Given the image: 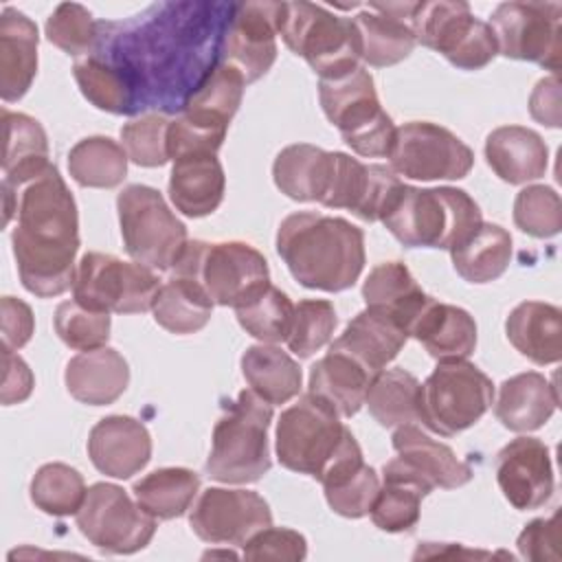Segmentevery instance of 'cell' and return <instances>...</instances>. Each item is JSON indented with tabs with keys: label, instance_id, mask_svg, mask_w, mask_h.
<instances>
[{
	"label": "cell",
	"instance_id": "1",
	"mask_svg": "<svg viewBox=\"0 0 562 562\" xmlns=\"http://www.w3.org/2000/svg\"><path fill=\"white\" fill-rule=\"evenodd\" d=\"M4 224L18 215L11 233L22 285L35 296H59L75 283L79 250L77 204L55 165L13 189L2 184Z\"/></svg>",
	"mask_w": 562,
	"mask_h": 562
},
{
	"label": "cell",
	"instance_id": "22",
	"mask_svg": "<svg viewBox=\"0 0 562 562\" xmlns=\"http://www.w3.org/2000/svg\"><path fill=\"white\" fill-rule=\"evenodd\" d=\"M384 483L371 505V520L378 529L389 533L408 531L419 520L422 498L435 487L408 468L400 457L391 459L382 468Z\"/></svg>",
	"mask_w": 562,
	"mask_h": 562
},
{
	"label": "cell",
	"instance_id": "41",
	"mask_svg": "<svg viewBox=\"0 0 562 562\" xmlns=\"http://www.w3.org/2000/svg\"><path fill=\"white\" fill-rule=\"evenodd\" d=\"M127 154L110 136H88L68 151V171L81 187L112 189L127 173Z\"/></svg>",
	"mask_w": 562,
	"mask_h": 562
},
{
	"label": "cell",
	"instance_id": "25",
	"mask_svg": "<svg viewBox=\"0 0 562 562\" xmlns=\"http://www.w3.org/2000/svg\"><path fill=\"white\" fill-rule=\"evenodd\" d=\"M558 408V391L538 371L512 375L498 389L496 419L514 432H531L549 422Z\"/></svg>",
	"mask_w": 562,
	"mask_h": 562
},
{
	"label": "cell",
	"instance_id": "48",
	"mask_svg": "<svg viewBox=\"0 0 562 562\" xmlns=\"http://www.w3.org/2000/svg\"><path fill=\"white\" fill-rule=\"evenodd\" d=\"M46 37L64 53L79 57L94 50L99 24L86 7L77 2H61L46 20Z\"/></svg>",
	"mask_w": 562,
	"mask_h": 562
},
{
	"label": "cell",
	"instance_id": "53",
	"mask_svg": "<svg viewBox=\"0 0 562 562\" xmlns=\"http://www.w3.org/2000/svg\"><path fill=\"white\" fill-rule=\"evenodd\" d=\"M307 555L305 538L288 527H266L244 544L246 560H288L299 562Z\"/></svg>",
	"mask_w": 562,
	"mask_h": 562
},
{
	"label": "cell",
	"instance_id": "31",
	"mask_svg": "<svg viewBox=\"0 0 562 562\" xmlns=\"http://www.w3.org/2000/svg\"><path fill=\"white\" fill-rule=\"evenodd\" d=\"M509 342L536 364H553L562 358V312L542 301L516 305L505 323Z\"/></svg>",
	"mask_w": 562,
	"mask_h": 562
},
{
	"label": "cell",
	"instance_id": "52",
	"mask_svg": "<svg viewBox=\"0 0 562 562\" xmlns=\"http://www.w3.org/2000/svg\"><path fill=\"white\" fill-rule=\"evenodd\" d=\"M226 130L228 125L182 112L178 119L169 121V130H167L169 160H178L193 154H215L226 136Z\"/></svg>",
	"mask_w": 562,
	"mask_h": 562
},
{
	"label": "cell",
	"instance_id": "50",
	"mask_svg": "<svg viewBox=\"0 0 562 562\" xmlns=\"http://www.w3.org/2000/svg\"><path fill=\"white\" fill-rule=\"evenodd\" d=\"M336 327V310L325 299H305L294 305L288 347L299 358H310L329 342Z\"/></svg>",
	"mask_w": 562,
	"mask_h": 562
},
{
	"label": "cell",
	"instance_id": "27",
	"mask_svg": "<svg viewBox=\"0 0 562 562\" xmlns=\"http://www.w3.org/2000/svg\"><path fill=\"white\" fill-rule=\"evenodd\" d=\"M226 189V176L215 154H193L173 160L169 173V198L189 217L213 213Z\"/></svg>",
	"mask_w": 562,
	"mask_h": 562
},
{
	"label": "cell",
	"instance_id": "18",
	"mask_svg": "<svg viewBox=\"0 0 562 562\" xmlns=\"http://www.w3.org/2000/svg\"><path fill=\"white\" fill-rule=\"evenodd\" d=\"M281 15L283 2L233 4L228 29L222 35V55L241 72L246 83L263 77L274 64Z\"/></svg>",
	"mask_w": 562,
	"mask_h": 562
},
{
	"label": "cell",
	"instance_id": "4",
	"mask_svg": "<svg viewBox=\"0 0 562 562\" xmlns=\"http://www.w3.org/2000/svg\"><path fill=\"white\" fill-rule=\"evenodd\" d=\"M270 422L272 404L252 389L241 391L215 422L206 474L220 483L259 481L272 465L268 450Z\"/></svg>",
	"mask_w": 562,
	"mask_h": 562
},
{
	"label": "cell",
	"instance_id": "28",
	"mask_svg": "<svg viewBox=\"0 0 562 562\" xmlns=\"http://www.w3.org/2000/svg\"><path fill=\"white\" fill-rule=\"evenodd\" d=\"M362 299L367 307L384 312L406 334H411V327L432 296L417 285L411 270L402 261H384L378 263L364 279Z\"/></svg>",
	"mask_w": 562,
	"mask_h": 562
},
{
	"label": "cell",
	"instance_id": "49",
	"mask_svg": "<svg viewBox=\"0 0 562 562\" xmlns=\"http://www.w3.org/2000/svg\"><path fill=\"white\" fill-rule=\"evenodd\" d=\"M514 224L538 239H547L562 228L560 195L544 184H529L514 200Z\"/></svg>",
	"mask_w": 562,
	"mask_h": 562
},
{
	"label": "cell",
	"instance_id": "24",
	"mask_svg": "<svg viewBox=\"0 0 562 562\" xmlns=\"http://www.w3.org/2000/svg\"><path fill=\"white\" fill-rule=\"evenodd\" d=\"M485 158L503 182L525 184L544 176L549 149L538 132L522 125H503L487 134Z\"/></svg>",
	"mask_w": 562,
	"mask_h": 562
},
{
	"label": "cell",
	"instance_id": "45",
	"mask_svg": "<svg viewBox=\"0 0 562 562\" xmlns=\"http://www.w3.org/2000/svg\"><path fill=\"white\" fill-rule=\"evenodd\" d=\"M321 485L325 490L329 507L336 514L345 518H362L371 512V505L380 490V479L375 470L367 465L364 459H360L340 468Z\"/></svg>",
	"mask_w": 562,
	"mask_h": 562
},
{
	"label": "cell",
	"instance_id": "44",
	"mask_svg": "<svg viewBox=\"0 0 562 562\" xmlns=\"http://www.w3.org/2000/svg\"><path fill=\"white\" fill-rule=\"evenodd\" d=\"M235 314L246 334L261 342L274 345L288 340L290 336L294 321V303L288 299L285 292L270 283L257 296L235 307Z\"/></svg>",
	"mask_w": 562,
	"mask_h": 562
},
{
	"label": "cell",
	"instance_id": "16",
	"mask_svg": "<svg viewBox=\"0 0 562 562\" xmlns=\"http://www.w3.org/2000/svg\"><path fill=\"white\" fill-rule=\"evenodd\" d=\"M189 525L204 542L244 547L248 538L272 525V512L252 490L209 487L195 501Z\"/></svg>",
	"mask_w": 562,
	"mask_h": 562
},
{
	"label": "cell",
	"instance_id": "56",
	"mask_svg": "<svg viewBox=\"0 0 562 562\" xmlns=\"http://www.w3.org/2000/svg\"><path fill=\"white\" fill-rule=\"evenodd\" d=\"M2 362H4V375H2V404H20L24 402L33 391V373L29 364L13 353V349L2 347Z\"/></svg>",
	"mask_w": 562,
	"mask_h": 562
},
{
	"label": "cell",
	"instance_id": "15",
	"mask_svg": "<svg viewBox=\"0 0 562 562\" xmlns=\"http://www.w3.org/2000/svg\"><path fill=\"white\" fill-rule=\"evenodd\" d=\"M498 53L560 70L562 4L560 2H503L492 13Z\"/></svg>",
	"mask_w": 562,
	"mask_h": 562
},
{
	"label": "cell",
	"instance_id": "54",
	"mask_svg": "<svg viewBox=\"0 0 562 562\" xmlns=\"http://www.w3.org/2000/svg\"><path fill=\"white\" fill-rule=\"evenodd\" d=\"M560 512L551 518H536L518 536V551L527 560H560Z\"/></svg>",
	"mask_w": 562,
	"mask_h": 562
},
{
	"label": "cell",
	"instance_id": "47",
	"mask_svg": "<svg viewBox=\"0 0 562 562\" xmlns=\"http://www.w3.org/2000/svg\"><path fill=\"white\" fill-rule=\"evenodd\" d=\"M55 331L64 345L79 351L105 347L110 338V314L88 310L79 301H64L55 310Z\"/></svg>",
	"mask_w": 562,
	"mask_h": 562
},
{
	"label": "cell",
	"instance_id": "26",
	"mask_svg": "<svg viewBox=\"0 0 562 562\" xmlns=\"http://www.w3.org/2000/svg\"><path fill=\"white\" fill-rule=\"evenodd\" d=\"M397 457L432 487L454 490L472 479V468L457 459L452 448L428 437L419 426L404 424L391 437Z\"/></svg>",
	"mask_w": 562,
	"mask_h": 562
},
{
	"label": "cell",
	"instance_id": "36",
	"mask_svg": "<svg viewBox=\"0 0 562 562\" xmlns=\"http://www.w3.org/2000/svg\"><path fill=\"white\" fill-rule=\"evenodd\" d=\"M457 274L470 283L498 279L512 259L509 233L492 222H481L461 244L450 248Z\"/></svg>",
	"mask_w": 562,
	"mask_h": 562
},
{
	"label": "cell",
	"instance_id": "40",
	"mask_svg": "<svg viewBox=\"0 0 562 562\" xmlns=\"http://www.w3.org/2000/svg\"><path fill=\"white\" fill-rule=\"evenodd\" d=\"M200 487V476L187 468H160L134 483L136 503L158 520L182 516Z\"/></svg>",
	"mask_w": 562,
	"mask_h": 562
},
{
	"label": "cell",
	"instance_id": "9",
	"mask_svg": "<svg viewBox=\"0 0 562 562\" xmlns=\"http://www.w3.org/2000/svg\"><path fill=\"white\" fill-rule=\"evenodd\" d=\"M492 404V380L468 360L439 362L419 384V422L441 437L474 426Z\"/></svg>",
	"mask_w": 562,
	"mask_h": 562
},
{
	"label": "cell",
	"instance_id": "3",
	"mask_svg": "<svg viewBox=\"0 0 562 562\" xmlns=\"http://www.w3.org/2000/svg\"><path fill=\"white\" fill-rule=\"evenodd\" d=\"M483 222L479 204L452 187L417 189L404 184L382 217L386 231L408 248H454Z\"/></svg>",
	"mask_w": 562,
	"mask_h": 562
},
{
	"label": "cell",
	"instance_id": "6",
	"mask_svg": "<svg viewBox=\"0 0 562 562\" xmlns=\"http://www.w3.org/2000/svg\"><path fill=\"white\" fill-rule=\"evenodd\" d=\"M325 116L338 127L342 140L364 158L389 156L395 140L393 119L382 110L373 77L362 66L318 81Z\"/></svg>",
	"mask_w": 562,
	"mask_h": 562
},
{
	"label": "cell",
	"instance_id": "13",
	"mask_svg": "<svg viewBox=\"0 0 562 562\" xmlns=\"http://www.w3.org/2000/svg\"><path fill=\"white\" fill-rule=\"evenodd\" d=\"M77 527L101 551L134 553L149 544L156 518L114 483H94L77 512Z\"/></svg>",
	"mask_w": 562,
	"mask_h": 562
},
{
	"label": "cell",
	"instance_id": "5",
	"mask_svg": "<svg viewBox=\"0 0 562 562\" xmlns=\"http://www.w3.org/2000/svg\"><path fill=\"white\" fill-rule=\"evenodd\" d=\"M353 446L358 441L340 422L338 411L310 391L285 408L277 422L279 463L316 481Z\"/></svg>",
	"mask_w": 562,
	"mask_h": 562
},
{
	"label": "cell",
	"instance_id": "8",
	"mask_svg": "<svg viewBox=\"0 0 562 562\" xmlns=\"http://www.w3.org/2000/svg\"><path fill=\"white\" fill-rule=\"evenodd\" d=\"M279 35L321 79L358 68L360 37L351 18L329 13L312 2H283Z\"/></svg>",
	"mask_w": 562,
	"mask_h": 562
},
{
	"label": "cell",
	"instance_id": "29",
	"mask_svg": "<svg viewBox=\"0 0 562 562\" xmlns=\"http://www.w3.org/2000/svg\"><path fill=\"white\" fill-rule=\"evenodd\" d=\"M406 338L408 334L391 316L367 307L349 321L329 349L349 353L375 375L400 353Z\"/></svg>",
	"mask_w": 562,
	"mask_h": 562
},
{
	"label": "cell",
	"instance_id": "2",
	"mask_svg": "<svg viewBox=\"0 0 562 562\" xmlns=\"http://www.w3.org/2000/svg\"><path fill=\"white\" fill-rule=\"evenodd\" d=\"M277 252L303 288L342 292L364 268V235L342 217L301 211L281 222Z\"/></svg>",
	"mask_w": 562,
	"mask_h": 562
},
{
	"label": "cell",
	"instance_id": "38",
	"mask_svg": "<svg viewBox=\"0 0 562 562\" xmlns=\"http://www.w3.org/2000/svg\"><path fill=\"white\" fill-rule=\"evenodd\" d=\"M241 373L248 386L270 404H285L301 391L299 364L279 347L261 342L241 356Z\"/></svg>",
	"mask_w": 562,
	"mask_h": 562
},
{
	"label": "cell",
	"instance_id": "11",
	"mask_svg": "<svg viewBox=\"0 0 562 562\" xmlns=\"http://www.w3.org/2000/svg\"><path fill=\"white\" fill-rule=\"evenodd\" d=\"M411 29L422 46L461 70H481L498 55L492 26L474 18L468 2H415Z\"/></svg>",
	"mask_w": 562,
	"mask_h": 562
},
{
	"label": "cell",
	"instance_id": "42",
	"mask_svg": "<svg viewBox=\"0 0 562 562\" xmlns=\"http://www.w3.org/2000/svg\"><path fill=\"white\" fill-rule=\"evenodd\" d=\"M244 86L246 79L241 72L231 64L220 61L200 79L180 108L187 114L228 125L241 103Z\"/></svg>",
	"mask_w": 562,
	"mask_h": 562
},
{
	"label": "cell",
	"instance_id": "14",
	"mask_svg": "<svg viewBox=\"0 0 562 562\" xmlns=\"http://www.w3.org/2000/svg\"><path fill=\"white\" fill-rule=\"evenodd\" d=\"M386 158L397 176L411 180H461L474 165L472 149L459 136L428 121L397 127Z\"/></svg>",
	"mask_w": 562,
	"mask_h": 562
},
{
	"label": "cell",
	"instance_id": "19",
	"mask_svg": "<svg viewBox=\"0 0 562 562\" xmlns=\"http://www.w3.org/2000/svg\"><path fill=\"white\" fill-rule=\"evenodd\" d=\"M496 481L516 509H538L553 494L549 448L536 437H518L496 454Z\"/></svg>",
	"mask_w": 562,
	"mask_h": 562
},
{
	"label": "cell",
	"instance_id": "7",
	"mask_svg": "<svg viewBox=\"0 0 562 562\" xmlns=\"http://www.w3.org/2000/svg\"><path fill=\"white\" fill-rule=\"evenodd\" d=\"M173 272L195 279L224 307H239L270 285L266 257L246 241H189Z\"/></svg>",
	"mask_w": 562,
	"mask_h": 562
},
{
	"label": "cell",
	"instance_id": "17",
	"mask_svg": "<svg viewBox=\"0 0 562 562\" xmlns=\"http://www.w3.org/2000/svg\"><path fill=\"white\" fill-rule=\"evenodd\" d=\"M404 182L391 167L364 165L342 151H331V176L321 200L327 209H347L364 222H382Z\"/></svg>",
	"mask_w": 562,
	"mask_h": 562
},
{
	"label": "cell",
	"instance_id": "10",
	"mask_svg": "<svg viewBox=\"0 0 562 562\" xmlns=\"http://www.w3.org/2000/svg\"><path fill=\"white\" fill-rule=\"evenodd\" d=\"M116 211L125 250L136 263L156 270H171L178 263L189 244L187 226L156 189L125 187L116 198Z\"/></svg>",
	"mask_w": 562,
	"mask_h": 562
},
{
	"label": "cell",
	"instance_id": "21",
	"mask_svg": "<svg viewBox=\"0 0 562 562\" xmlns=\"http://www.w3.org/2000/svg\"><path fill=\"white\" fill-rule=\"evenodd\" d=\"M68 393L88 406H105L116 402L130 382L125 358L112 347L81 351L66 364Z\"/></svg>",
	"mask_w": 562,
	"mask_h": 562
},
{
	"label": "cell",
	"instance_id": "12",
	"mask_svg": "<svg viewBox=\"0 0 562 562\" xmlns=\"http://www.w3.org/2000/svg\"><path fill=\"white\" fill-rule=\"evenodd\" d=\"M158 290L151 268L105 252H86L77 266L72 299L97 312L143 314L151 310Z\"/></svg>",
	"mask_w": 562,
	"mask_h": 562
},
{
	"label": "cell",
	"instance_id": "57",
	"mask_svg": "<svg viewBox=\"0 0 562 562\" xmlns=\"http://www.w3.org/2000/svg\"><path fill=\"white\" fill-rule=\"evenodd\" d=\"M529 112L531 116L549 127H560V81L558 77L540 79L529 97Z\"/></svg>",
	"mask_w": 562,
	"mask_h": 562
},
{
	"label": "cell",
	"instance_id": "51",
	"mask_svg": "<svg viewBox=\"0 0 562 562\" xmlns=\"http://www.w3.org/2000/svg\"><path fill=\"white\" fill-rule=\"evenodd\" d=\"M169 121L160 114L132 119L121 127V140L127 158L140 167H160L169 160L167 149Z\"/></svg>",
	"mask_w": 562,
	"mask_h": 562
},
{
	"label": "cell",
	"instance_id": "30",
	"mask_svg": "<svg viewBox=\"0 0 562 562\" xmlns=\"http://www.w3.org/2000/svg\"><path fill=\"white\" fill-rule=\"evenodd\" d=\"M408 336L439 362L465 360L476 347V323L463 307L430 299Z\"/></svg>",
	"mask_w": 562,
	"mask_h": 562
},
{
	"label": "cell",
	"instance_id": "23",
	"mask_svg": "<svg viewBox=\"0 0 562 562\" xmlns=\"http://www.w3.org/2000/svg\"><path fill=\"white\" fill-rule=\"evenodd\" d=\"M37 26L15 9L0 15V94L11 103L26 94L37 72Z\"/></svg>",
	"mask_w": 562,
	"mask_h": 562
},
{
	"label": "cell",
	"instance_id": "34",
	"mask_svg": "<svg viewBox=\"0 0 562 562\" xmlns=\"http://www.w3.org/2000/svg\"><path fill=\"white\" fill-rule=\"evenodd\" d=\"M4 125V154H2V184L22 187L24 182L40 176L48 162L46 132L29 114L2 110Z\"/></svg>",
	"mask_w": 562,
	"mask_h": 562
},
{
	"label": "cell",
	"instance_id": "37",
	"mask_svg": "<svg viewBox=\"0 0 562 562\" xmlns=\"http://www.w3.org/2000/svg\"><path fill=\"white\" fill-rule=\"evenodd\" d=\"M151 312L162 329L184 336L200 331L209 323L213 301L195 279L173 272L171 279L160 285Z\"/></svg>",
	"mask_w": 562,
	"mask_h": 562
},
{
	"label": "cell",
	"instance_id": "20",
	"mask_svg": "<svg viewBox=\"0 0 562 562\" xmlns=\"http://www.w3.org/2000/svg\"><path fill=\"white\" fill-rule=\"evenodd\" d=\"M88 457L101 474L130 479L151 459L149 430L130 415L103 417L88 435Z\"/></svg>",
	"mask_w": 562,
	"mask_h": 562
},
{
	"label": "cell",
	"instance_id": "35",
	"mask_svg": "<svg viewBox=\"0 0 562 562\" xmlns=\"http://www.w3.org/2000/svg\"><path fill=\"white\" fill-rule=\"evenodd\" d=\"M331 176V151L296 143L281 149L272 165V178L281 193L299 202H321Z\"/></svg>",
	"mask_w": 562,
	"mask_h": 562
},
{
	"label": "cell",
	"instance_id": "46",
	"mask_svg": "<svg viewBox=\"0 0 562 562\" xmlns=\"http://www.w3.org/2000/svg\"><path fill=\"white\" fill-rule=\"evenodd\" d=\"M31 501L50 516L77 514L86 501L83 476L66 463L42 465L31 481Z\"/></svg>",
	"mask_w": 562,
	"mask_h": 562
},
{
	"label": "cell",
	"instance_id": "32",
	"mask_svg": "<svg viewBox=\"0 0 562 562\" xmlns=\"http://www.w3.org/2000/svg\"><path fill=\"white\" fill-rule=\"evenodd\" d=\"M351 20L360 37V57L369 66H393L406 59L417 44L411 18L395 15L384 4L373 2Z\"/></svg>",
	"mask_w": 562,
	"mask_h": 562
},
{
	"label": "cell",
	"instance_id": "39",
	"mask_svg": "<svg viewBox=\"0 0 562 562\" xmlns=\"http://www.w3.org/2000/svg\"><path fill=\"white\" fill-rule=\"evenodd\" d=\"M364 404L384 428L415 424L419 422V382L404 369H382L371 378Z\"/></svg>",
	"mask_w": 562,
	"mask_h": 562
},
{
	"label": "cell",
	"instance_id": "33",
	"mask_svg": "<svg viewBox=\"0 0 562 562\" xmlns=\"http://www.w3.org/2000/svg\"><path fill=\"white\" fill-rule=\"evenodd\" d=\"M373 373L367 371L349 353L329 349L312 369L307 391L331 404L340 417H351L360 411Z\"/></svg>",
	"mask_w": 562,
	"mask_h": 562
},
{
	"label": "cell",
	"instance_id": "55",
	"mask_svg": "<svg viewBox=\"0 0 562 562\" xmlns=\"http://www.w3.org/2000/svg\"><path fill=\"white\" fill-rule=\"evenodd\" d=\"M2 347L20 349L24 347L35 329L31 307L13 296H2Z\"/></svg>",
	"mask_w": 562,
	"mask_h": 562
},
{
	"label": "cell",
	"instance_id": "43",
	"mask_svg": "<svg viewBox=\"0 0 562 562\" xmlns=\"http://www.w3.org/2000/svg\"><path fill=\"white\" fill-rule=\"evenodd\" d=\"M72 75L81 94L94 108L112 114H132L138 108L134 86L119 66L90 55L75 61Z\"/></svg>",
	"mask_w": 562,
	"mask_h": 562
}]
</instances>
